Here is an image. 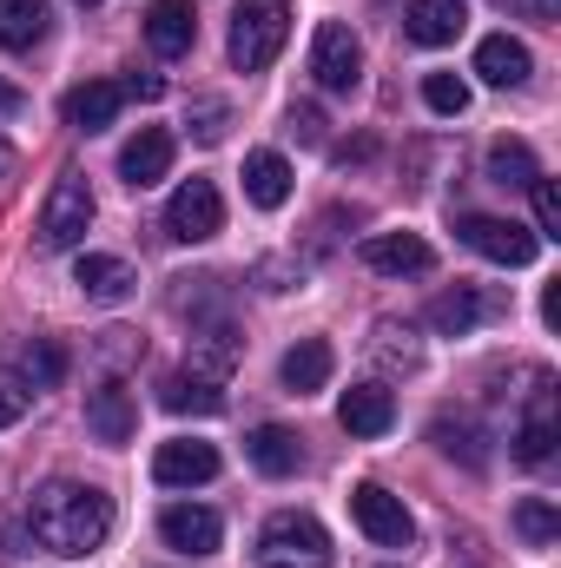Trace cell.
<instances>
[{
	"mask_svg": "<svg viewBox=\"0 0 561 568\" xmlns=\"http://www.w3.org/2000/svg\"><path fill=\"white\" fill-rule=\"evenodd\" d=\"M27 529L47 556H93L113 529V496L93 483H40L27 503Z\"/></svg>",
	"mask_w": 561,
	"mask_h": 568,
	"instance_id": "6da1fadb",
	"label": "cell"
},
{
	"mask_svg": "<svg viewBox=\"0 0 561 568\" xmlns=\"http://www.w3.org/2000/svg\"><path fill=\"white\" fill-rule=\"evenodd\" d=\"M290 40V7L284 0H245L232 13V67L238 73H265Z\"/></svg>",
	"mask_w": 561,
	"mask_h": 568,
	"instance_id": "7a4b0ae2",
	"label": "cell"
},
{
	"mask_svg": "<svg viewBox=\"0 0 561 568\" xmlns=\"http://www.w3.org/2000/svg\"><path fill=\"white\" fill-rule=\"evenodd\" d=\"M258 568H330V536L317 516L278 509L258 536Z\"/></svg>",
	"mask_w": 561,
	"mask_h": 568,
	"instance_id": "3957f363",
	"label": "cell"
},
{
	"mask_svg": "<svg viewBox=\"0 0 561 568\" xmlns=\"http://www.w3.org/2000/svg\"><path fill=\"white\" fill-rule=\"evenodd\" d=\"M93 225V185L80 172H60L47 205H40V252H73Z\"/></svg>",
	"mask_w": 561,
	"mask_h": 568,
	"instance_id": "277c9868",
	"label": "cell"
},
{
	"mask_svg": "<svg viewBox=\"0 0 561 568\" xmlns=\"http://www.w3.org/2000/svg\"><path fill=\"white\" fill-rule=\"evenodd\" d=\"M456 232H462V245H469V252H482L489 265H509V272H516V265H529V258H536V245H542L529 225H516V219H489V212H462V219H456Z\"/></svg>",
	"mask_w": 561,
	"mask_h": 568,
	"instance_id": "5b68a950",
	"label": "cell"
},
{
	"mask_svg": "<svg viewBox=\"0 0 561 568\" xmlns=\"http://www.w3.org/2000/svg\"><path fill=\"white\" fill-rule=\"evenodd\" d=\"M310 73H317L324 93H357V80H364V47H357V33H350L344 20H324V27H317V40H310Z\"/></svg>",
	"mask_w": 561,
	"mask_h": 568,
	"instance_id": "8992f818",
	"label": "cell"
},
{
	"mask_svg": "<svg viewBox=\"0 0 561 568\" xmlns=\"http://www.w3.org/2000/svg\"><path fill=\"white\" fill-rule=\"evenodd\" d=\"M218 225H225L218 185H212V179H185V185L172 192V205H165V232H172L178 245H205V239H218Z\"/></svg>",
	"mask_w": 561,
	"mask_h": 568,
	"instance_id": "52a82bcc",
	"label": "cell"
},
{
	"mask_svg": "<svg viewBox=\"0 0 561 568\" xmlns=\"http://www.w3.org/2000/svg\"><path fill=\"white\" fill-rule=\"evenodd\" d=\"M350 516H357V529H364L377 549H410V536H417L404 496H390L384 483H357V489H350Z\"/></svg>",
	"mask_w": 561,
	"mask_h": 568,
	"instance_id": "ba28073f",
	"label": "cell"
},
{
	"mask_svg": "<svg viewBox=\"0 0 561 568\" xmlns=\"http://www.w3.org/2000/svg\"><path fill=\"white\" fill-rule=\"evenodd\" d=\"M357 258H364L370 272H384V278H417V272H429V265H436V252L422 245L417 232H370Z\"/></svg>",
	"mask_w": 561,
	"mask_h": 568,
	"instance_id": "9c48e42d",
	"label": "cell"
},
{
	"mask_svg": "<svg viewBox=\"0 0 561 568\" xmlns=\"http://www.w3.org/2000/svg\"><path fill=\"white\" fill-rule=\"evenodd\" d=\"M159 536H165V549H178V556H212V549L225 542V523H218L212 509H198V503H172V509L159 516Z\"/></svg>",
	"mask_w": 561,
	"mask_h": 568,
	"instance_id": "30bf717a",
	"label": "cell"
},
{
	"mask_svg": "<svg viewBox=\"0 0 561 568\" xmlns=\"http://www.w3.org/2000/svg\"><path fill=\"white\" fill-rule=\"evenodd\" d=\"M192 40H198V7L192 0H152L145 7V47L152 53L178 60V53H192Z\"/></svg>",
	"mask_w": 561,
	"mask_h": 568,
	"instance_id": "8fae6325",
	"label": "cell"
},
{
	"mask_svg": "<svg viewBox=\"0 0 561 568\" xmlns=\"http://www.w3.org/2000/svg\"><path fill=\"white\" fill-rule=\"evenodd\" d=\"M86 429H93V436H100L106 449L133 443V429H140L133 390H126V384H100V390H86Z\"/></svg>",
	"mask_w": 561,
	"mask_h": 568,
	"instance_id": "7c38bea8",
	"label": "cell"
},
{
	"mask_svg": "<svg viewBox=\"0 0 561 568\" xmlns=\"http://www.w3.org/2000/svg\"><path fill=\"white\" fill-rule=\"evenodd\" d=\"M165 172H172V133H165V126H140L133 140L120 145V179H126L133 192L159 185Z\"/></svg>",
	"mask_w": 561,
	"mask_h": 568,
	"instance_id": "4fadbf2b",
	"label": "cell"
},
{
	"mask_svg": "<svg viewBox=\"0 0 561 568\" xmlns=\"http://www.w3.org/2000/svg\"><path fill=\"white\" fill-rule=\"evenodd\" d=\"M120 87L113 80H86V87H67V100H60V120L73 126V133H106L113 120H120Z\"/></svg>",
	"mask_w": 561,
	"mask_h": 568,
	"instance_id": "5bb4252c",
	"label": "cell"
},
{
	"mask_svg": "<svg viewBox=\"0 0 561 568\" xmlns=\"http://www.w3.org/2000/svg\"><path fill=\"white\" fill-rule=\"evenodd\" d=\"M152 476H159L165 489L212 483V476H218V449H212V443H159V456H152Z\"/></svg>",
	"mask_w": 561,
	"mask_h": 568,
	"instance_id": "9a60e30c",
	"label": "cell"
},
{
	"mask_svg": "<svg viewBox=\"0 0 561 568\" xmlns=\"http://www.w3.org/2000/svg\"><path fill=\"white\" fill-rule=\"evenodd\" d=\"M462 27H469L462 0H410V13H404V40L410 47H449Z\"/></svg>",
	"mask_w": 561,
	"mask_h": 568,
	"instance_id": "2e32d148",
	"label": "cell"
},
{
	"mask_svg": "<svg viewBox=\"0 0 561 568\" xmlns=\"http://www.w3.org/2000/svg\"><path fill=\"white\" fill-rule=\"evenodd\" d=\"M337 424L350 429V436H390V424H397V397H390L384 384H357V390H344Z\"/></svg>",
	"mask_w": 561,
	"mask_h": 568,
	"instance_id": "e0dca14e",
	"label": "cell"
},
{
	"mask_svg": "<svg viewBox=\"0 0 561 568\" xmlns=\"http://www.w3.org/2000/svg\"><path fill=\"white\" fill-rule=\"evenodd\" d=\"M476 73H482L489 87H529L536 60H529V47H522V40H509V33H489V40L476 47Z\"/></svg>",
	"mask_w": 561,
	"mask_h": 568,
	"instance_id": "ac0fdd59",
	"label": "cell"
},
{
	"mask_svg": "<svg viewBox=\"0 0 561 568\" xmlns=\"http://www.w3.org/2000/svg\"><path fill=\"white\" fill-rule=\"evenodd\" d=\"M73 284H80V291H86V297H93V304H126V297H133V265H126V258H106V252H86V258H80V272H73Z\"/></svg>",
	"mask_w": 561,
	"mask_h": 568,
	"instance_id": "d6986e66",
	"label": "cell"
},
{
	"mask_svg": "<svg viewBox=\"0 0 561 568\" xmlns=\"http://www.w3.org/2000/svg\"><path fill=\"white\" fill-rule=\"evenodd\" d=\"M245 456H252L265 476H297V469H304V443H297V429H284V424H258L245 436Z\"/></svg>",
	"mask_w": 561,
	"mask_h": 568,
	"instance_id": "ffe728a7",
	"label": "cell"
},
{
	"mask_svg": "<svg viewBox=\"0 0 561 568\" xmlns=\"http://www.w3.org/2000/svg\"><path fill=\"white\" fill-rule=\"evenodd\" d=\"M159 404H165L172 417H218V410H225V384H205V377L178 371V377L159 384Z\"/></svg>",
	"mask_w": 561,
	"mask_h": 568,
	"instance_id": "44dd1931",
	"label": "cell"
},
{
	"mask_svg": "<svg viewBox=\"0 0 561 568\" xmlns=\"http://www.w3.org/2000/svg\"><path fill=\"white\" fill-rule=\"evenodd\" d=\"M516 456L522 463H549L555 456V390H536L522 424H516Z\"/></svg>",
	"mask_w": 561,
	"mask_h": 568,
	"instance_id": "7402d4cb",
	"label": "cell"
},
{
	"mask_svg": "<svg viewBox=\"0 0 561 568\" xmlns=\"http://www.w3.org/2000/svg\"><path fill=\"white\" fill-rule=\"evenodd\" d=\"M489 311H496V304H489L482 291L456 284V291H442V297L429 304V331H442V337H462V331H476V324H482Z\"/></svg>",
	"mask_w": 561,
	"mask_h": 568,
	"instance_id": "603a6c76",
	"label": "cell"
},
{
	"mask_svg": "<svg viewBox=\"0 0 561 568\" xmlns=\"http://www.w3.org/2000/svg\"><path fill=\"white\" fill-rule=\"evenodd\" d=\"M330 371H337V357H330L324 337H304V344L284 351V390H297V397H304V390H324Z\"/></svg>",
	"mask_w": 561,
	"mask_h": 568,
	"instance_id": "cb8c5ba5",
	"label": "cell"
},
{
	"mask_svg": "<svg viewBox=\"0 0 561 568\" xmlns=\"http://www.w3.org/2000/svg\"><path fill=\"white\" fill-rule=\"evenodd\" d=\"M245 199H252L258 212H278L284 199H290V165H284V152H252V159H245Z\"/></svg>",
	"mask_w": 561,
	"mask_h": 568,
	"instance_id": "d4e9b609",
	"label": "cell"
},
{
	"mask_svg": "<svg viewBox=\"0 0 561 568\" xmlns=\"http://www.w3.org/2000/svg\"><path fill=\"white\" fill-rule=\"evenodd\" d=\"M47 40V0H0V47L33 53Z\"/></svg>",
	"mask_w": 561,
	"mask_h": 568,
	"instance_id": "484cf974",
	"label": "cell"
},
{
	"mask_svg": "<svg viewBox=\"0 0 561 568\" xmlns=\"http://www.w3.org/2000/svg\"><path fill=\"white\" fill-rule=\"evenodd\" d=\"M542 179V165H536V152L522 140H496L489 145V185H502V192H529Z\"/></svg>",
	"mask_w": 561,
	"mask_h": 568,
	"instance_id": "4316f807",
	"label": "cell"
},
{
	"mask_svg": "<svg viewBox=\"0 0 561 568\" xmlns=\"http://www.w3.org/2000/svg\"><path fill=\"white\" fill-rule=\"evenodd\" d=\"M429 443H436L442 456H456L462 469H482V463H489V449H482V429H476V417H436V424H429Z\"/></svg>",
	"mask_w": 561,
	"mask_h": 568,
	"instance_id": "83f0119b",
	"label": "cell"
},
{
	"mask_svg": "<svg viewBox=\"0 0 561 568\" xmlns=\"http://www.w3.org/2000/svg\"><path fill=\"white\" fill-rule=\"evenodd\" d=\"M232 364H238V337L218 324V331H205V337H192V377H205V384H225L232 377Z\"/></svg>",
	"mask_w": 561,
	"mask_h": 568,
	"instance_id": "f1b7e54d",
	"label": "cell"
},
{
	"mask_svg": "<svg viewBox=\"0 0 561 568\" xmlns=\"http://www.w3.org/2000/svg\"><path fill=\"white\" fill-rule=\"evenodd\" d=\"M516 536H522V542H536V549H549V542L561 536L555 503H549V496H529V503H516Z\"/></svg>",
	"mask_w": 561,
	"mask_h": 568,
	"instance_id": "f546056e",
	"label": "cell"
},
{
	"mask_svg": "<svg viewBox=\"0 0 561 568\" xmlns=\"http://www.w3.org/2000/svg\"><path fill=\"white\" fill-rule=\"evenodd\" d=\"M20 377H27L33 390H53V384L67 377V351H60V344H47V337H40V344H27V351H20Z\"/></svg>",
	"mask_w": 561,
	"mask_h": 568,
	"instance_id": "4dcf8cb0",
	"label": "cell"
},
{
	"mask_svg": "<svg viewBox=\"0 0 561 568\" xmlns=\"http://www.w3.org/2000/svg\"><path fill=\"white\" fill-rule=\"evenodd\" d=\"M422 106L442 113V120H456V113H469V87H462L456 73H429V80H422Z\"/></svg>",
	"mask_w": 561,
	"mask_h": 568,
	"instance_id": "1f68e13d",
	"label": "cell"
},
{
	"mask_svg": "<svg viewBox=\"0 0 561 568\" xmlns=\"http://www.w3.org/2000/svg\"><path fill=\"white\" fill-rule=\"evenodd\" d=\"M185 126H192L198 145H218L225 126H232V106H225V100H192V120H185Z\"/></svg>",
	"mask_w": 561,
	"mask_h": 568,
	"instance_id": "d6a6232c",
	"label": "cell"
},
{
	"mask_svg": "<svg viewBox=\"0 0 561 568\" xmlns=\"http://www.w3.org/2000/svg\"><path fill=\"white\" fill-rule=\"evenodd\" d=\"M529 192H536V239H561V192H555V179H536Z\"/></svg>",
	"mask_w": 561,
	"mask_h": 568,
	"instance_id": "836d02e7",
	"label": "cell"
},
{
	"mask_svg": "<svg viewBox=\"0 0 561 568\" xmlns=\"http://www.w3.org/2000/svg\"><path fill=\"white\" fill-rule=\"evenodd\" d=\"M290 133H297V140H324V113H317V106H290Z\"/></svg>",
	"mask_w": 561,
	"mask_h": 568,
	"instance_id": "e575fe53",
	"label": "cell"
},
{
	"mask_svg": "<svg viewBox=\"0 0 561 568\" xmlns=\"http://www.w3.org/2000/svg\"><path fill=\"white\" fill-rule=\"evenodd\" d=\"M20 417H27V390L20 384H0V429L20 424Z\"/></svg>",
	"mask_w": 561,
	"mask_h": 568,
	"instance_id": "d590c367",
	"label": "cell"
},
{
	"mask_svg": "<svg viewBox=\"0 0 561 568\" xmlns=\"http://www.w3.org/2000/svg\"><path fill=\"white\" fill-rule=\"evenodd\" d=\"M120 93H126V100H165V80H159V73H133Z\"/></svg>",
	"mask_w": 561,
	"mask_h": 568,
	"instance_id": "8d00e7d4",
	"label": "cell"
},
{
	"mask_svg": "<svg viewBox=\"0 0 561 568\" xmlns=\"http://www.w3.org/2000/svg\"><path fill=\"white\" fill-rule=\"evenodd\" d=\"M542 324H549V331L561 324V284H549V291H542Z\"/></svg>",
	"mask_w": 561,
	"mask_h": 568,
	"instance_id": "74e56055",
	"label": "cell"
},
{
	"mask_svg": "<svg viewBox=\"0 0 561 568\" xmlns=\"http://www.w3.org/2000/svg\"><path fill=\"white\" fill-rule=\"evenodd\" d=\"M522 13H536V20H561V0H516Z\"/></svg>",
	"mask_w": 561,
	"mask_h": 568,
	"instance_id": "f35d334b",
	"label": "cell"
},
{
	"mask_svg": "<svg viewBox=\"0 0 561 568\" xmlns=\"http://www.w3.org/2000/svg\"><path fill=\"white\" fill-rule=\"evenodd\" d=\"M0 113H20V93L13 87H0Z\"/></svg>",
	"mask_w": 561,
	"mask_h": 568,
	"instance_id": "ab89813d",
	"label": "cell"
},
{
	"mask_svg": "<svg viewBox=\"0 0 561 568\" xmlns=\"http://www.w3.org/2000/svg\"><path fill=\"white\" fill-rule=\"evenodd\" d=\"M7 172H13V145L0 140V179H7Z\"/></svg>",
	"mask_w": 561,
	"mask_h": 568,
	"instance_id": "60d3db41",
	"label": "cell"
},
{
	"mask_svg": "<svg viewBox=\"0 0 561 568\" xmlns=\"http://www.w3.org/2000/svg\"><path fill=\"white\" fill-rule=\"evenodd\" d=\"M73 7H86V13H93V7H100V0H73Z\"/></svg>",
	"mask_w": 561,
	"mask_h": 568,
	"instance_id": "b9f144b4",
	"label": "cell"
}]
</instances>
